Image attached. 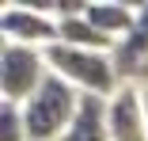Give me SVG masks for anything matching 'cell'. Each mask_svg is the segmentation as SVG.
I'll return each mask as SVG.
<instances>
[{
  "mask_svg": "<svg viewBox=\"0 0 148 141\" xmlns=\"http://www.w3.org/2000/svg\"><path fill=\"white\" fill-rule=\"evenodd\" d=\"M84 92L72 88L69 80L49 73L42 80V88L23 103V122H27V141H65L80 115Z\"/></svg>",
  "mask_w": 148,
  "mask_h": 141,
  "instance_id": "1",
  "label": "cell"
},
{
  "mask_svg": "<svg viewBox=\"0 0 148 141\" xmlns=\"http://www.w3.org/2000/svg\"><path fill=\"white\" fill-rule=\"evenodd\" d=\"M46 61H49V73H57L61 80H69L72 88H80L84 95H103V99H110L118 88H122L110 53L76 50V46H65V42H53V46L46 50Z\"/></svg>",
  "mask_w": 148,
  "mask_h": 141,
  "instance_id": "2",
  "label": "cell"
},
{
  "mask_svg": "<svg viewBox=\"0 0 148 141\" xmlns=\"http://www.w3.org/2000/svg\"><path fill=\"white\" fill-rule=\"evenodd\" d=\"M46 76H49L46 50L4 42V50H0V99H4V103L23 107L27 99L42 88Z\"/></svg>",
  "mask_w": 148,
  "mask_h": 141,
  "instance_id": "3",
  "label": "cell"
},
{
  "mask_svg": "<svg viewBox=\"0 0 148 141\" xmlns=\"http://www.w3.org/2000/svg\"><path fill=\"white\" fill-rule=\"evenodd\" d=\"M0 31H4V42L49 50V46L57 42V19H53L49 8H34V4H4V12H0Z\"/></svg>",
  "mask_w": 148,
  "mask_h": 141,
  "instance_id": "4",
  "label": "cell"
},
{
  "mask_svg": "<svg viewBox=\"0 0 148 141\" xmlns=\"http://www.w3.org/2000/svg\"><path fill=\"white\" fill-rule=\"evenodd\" d=\"M110 141H148V111L133 84H122L106 103Z\"/></svg>",
  "mask_w": 148,
  "mask_h": 141,
  "instance_id": "5",
  "label": "cell"
},
{
  "mask_svg": "<svg viewBox=\"0 0 148 141\" xmlns=\"http://www.w3.org/2000/svg\"><path fill=\"white\" fill-rule=\"evenodd\" d=\"M114 69H118V80L122 84H137L144 61H148V4L137 8V23H133V31L114 46Z\"/></svg>",
  "mask_w": 148,
  "mask_h": 141,
  "instance_id": "6",
  "label": "cell"
},
{
  "mask_svg": "<svg viewBox=\"0 0 148 141\" xmlns=\"http://www.w3.org/2000/svg\"><path fill=\"white\" fill-rule=\"evenodd\" d=\"M57 42L76 46V50H95V53H114V38H106L99 27L87 19V12L80 15H65L57 19Z\"/></svg>",
  "mask_w": 148,
  "mask_h": 141,
  "instance_id": "7",
  "label": "cell"
},
{
  "mask_svg": "<svg viewBox=\"0 0 148 141\" xmlns=\"http://www.w3.org/2000/svg\"><path fill=\"white\" fill-rule=\"evenodd\" d=\"M87 19H91L106 38H114V46H118V42L133 31L137 8L133 4H122V0H95V4H87Z\"/></svg>",
  "mask_w": 148,
  "mask_h": 141,
  "instance_id": "8",
  "label": "cell"
},
{
  "mask_svg": "<svg viewBox=\"0 0 148 141\" xmlns=\"http://www.w3.org/2000/svg\"><path fill=\"white\" fill-rule=\"evenodd\" d=\"M0 141H27V122H23V107L0 99Z\"/></svg>",
  "mask_w": 148,
  "mask_h": 141,
  "instance_id": "9",
  "label": "cell"
},
{
  "mask_svg": "<svg viewBox=\"0 0 148 141\" xmlns=\"http://www.w3.org/2000/svg\"><path fill=\"white\" fill-rule=\"evenodd\" d=\"M137 84H148V61H144V69H140V76H137Z\"/></svg>",
  "mask_w": 148,
  "mask_h": 141,
  "instance_id": "10",
  "label": "cell"
}]
</instances>
